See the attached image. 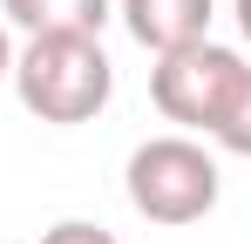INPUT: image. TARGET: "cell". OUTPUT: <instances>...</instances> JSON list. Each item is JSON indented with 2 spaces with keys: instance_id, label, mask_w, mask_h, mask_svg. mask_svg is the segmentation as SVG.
<instances>
[{
  "instance_id": "obj_1",
  "label": "cell",
  "mask_w": 251,
  "mask_h": 244,
  "mask_svg": "<svg viewBox=\"0 0 251 244\" xmlns=\"http://www.w3.org/2000/svg\"><path fill=\"white\" fill-rule=\"evenodd\" d=\"M7 81L27 116L54 122V129H82L109 109L116 61L102 54V34H27V48H14Z\"/></svg>"
},
{
  "instance_id": "obj_2",
  "label": "cell",
  "mask_w": 251,
  "mask_h": 244,
  "mask_svg": "<svg viewBox=\"0 0 251 244\" xmlns=\"http://www.w3.org/2000/svg\"><path fill=\"white\" fill-rule=\"evenodd\" d=\"M123 190H129V210L163 224V231H183V224H204L217 197H224V170L197 136H150L136 143L123 163Z\"/></svg>"
},
{
  "instance_id": "obj_3",
  "label": "cell",
  "mask_w": 251,
  "mask_h": 244,
  "mask_svg": "<svg viewBox=\"0 0 251 244\" xmlns=\"http://www.w3.org/2000/svg\"><path fill=\"white\" fill-rule=\"evenodd\" d=\"M245 75H251L245 54L204 34V41H190V48L156 54V68H150V102H156V116L176 122L183 136H210Z\"/></svg>"
},
{
  "instance_id": "obj_4",
  "label": "cell",
  "mask_w": 251,
  "mask_h": 244,
  "mask_svg": "<svg viewBox=\"0 0 251 244\" xmlns=\"http://www.w3.org/2000/svg\"><path fill=\"white\" fill-rule=\"evenodd\" d=\"M116 14H123V27H129L136 48L170 54V48H190V41L210 34L217 0H116Z\"/></svg>"
},
{
  "instance_id": "obj_5",
  "label": "cell",
  "mask_w": 251,
  "mask_h": 244,
  "mask_svg": "<svg viewBox=\"0 0 251 244\" xmlns=\"http://www.w3.org/2000/svg\"><path fill=\"white\" fill-rule=\"evenodd\" d=\"M116 0H0V21L21 34H102Z\"/></svg>"
},
{
  "instance_id": "obj_6",
  "label": "cell",
  "mask_w": 251,
  "mask_h": 244,
  "mask_svg": "<svg viewBox=\"0 0 251 244\" xmlns=\"http://www.w3.org/2000/svg\"><path fill=\"white\" fill-rule=\"evenodd\" d=\"M210 143H217L224 156H251V75L238 81V95L224 102V116H217V129H210Z\"/></svg>"
},
{
  "instance_id": "obj_7",
  "label": "cell",
  "mask_w": 251,
  "mask_h": 244,
  "mask_svg": "<svg viewBox=\"0 0 251 244\" xmlns=\"http://www.w3.org/2000/svg\"><path fill=\"white\" fill-rule=\"evenodd\" d=\"M41 244H116V231H102V224H88V217H61V224H48Z\"/></svg>"
},
{
  "instance_id": "obj_8",
  "label": "cell",
  "mask_w": 251,
  "mask_h": 244,
  "mask_svg": "<svg viewBox=\"0 0 251 244\" xmlns=\"http://www.w3.org/2000/svg\"><path fill=\"white\" fill-rule=\"evenodd\" d=\"M14 75V34H7V21H0V81Z\"/></svg>"
},
{
  "instance_id": "obj_9",
  "label": "cell",
  "mask_w": 251,
  "mask_h": 244,
  "mask_svg": "<svg viewBox=\"0 0 251 244\" xmlns=\"http://www.w3.org/2000/svg\"><path fill=\"white\" fill-rule=\"evenodd\" d=\"M231 14H238V34L251 41V0H231Z\"/></svg>"
}]
</instances>
